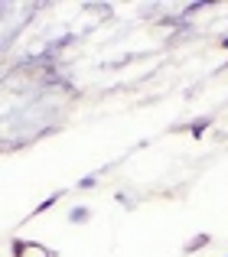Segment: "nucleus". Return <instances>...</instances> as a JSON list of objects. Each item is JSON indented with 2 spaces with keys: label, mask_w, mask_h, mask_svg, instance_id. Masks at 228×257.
Listing matches in <instances>:
<instances>
[{
  "label": "nucleus",
  "mask_w": 228,
  "mask_h": 257,
  "mask_svg": "<svg viewBox=\"0 0 228 257\" xmlns=\"http://www.w3.org/2000/svg\"><path fill=\"white\" fill-rule=\"evenodd\" d=\"M59 199H62V195H59V192H56V195H49V199H46V202H39V205H36V212H33V215H43V212H49V208L56 205Z\"/></svg>",
  "instance_id": "7ed1b4c3"
},
{
  "label": "nucleus",
  "mask_w": 228,
  "mask_h": 257,
  "mask_svg": "<svg viewBox=\"0 0 228 257\" xmlns=\"http://www.w3.org/2000/svg\"><path fill=\"white\" fill-rule=\"evenodd\" d=\"M69 218H72V221H85V218H88V208H75Z\"/></svg>",
  "instance_id": "39448f33"
},
{
  "label": "nucleus",
  "mask_w": 228,
  "mask_h": 257,
  "mask_svg": "<svg viewBox=\"0 0 228 257\" xmlns=\"http://www.w3.org/2000/svg\"><path fill=\"white\" fill-rule=\"evenodd\" d=\"M205 127H209V120H196V124L189 127V131H192V137H202V134H205Z\"/></svg>",
  "instance_id": "20e7f679"
},
{
  "label": "nucleus",
  "mask_w": 228,
  "mask_h": 257,
  "mask_svg": "<svg viewBox=\"0 0 228 257\" xmlns=\"http://www.w3.org/2000/svg\"><path fill=\"white\" fill-rule=\"evenodd\" d=\"M209 244V234H199V238H192L189 244H186V254H192V251H199V247H205Z\"/></svg>",
  "instance_id": "f03ea898"
},
{
  "label": "nucleus",
  "mask_w": 228,
  "mask_h": 257,
  "mask_svg": "<svg viewBox=\"0 0 228 257\" xmlns=\"http://www.w3.org/2000/svg\"><path fill=\"white\" fill-rule=\"evenodd\" d=\"M95 182H98V179H95V176H85V179H82V182H78V189H91V186H95Z\"/></svg>",
  "instance_id": "423d86ee"
},
{
  "label": "nucleus",
  "mask_w": 228,
  "mask_h": 257,
  "mask_svg": "<svg viewBox=\"0 0 228 257\" xmlns=\"http://www.w3.org/2000/svg\"><path fill=\"white\" fill-rule=\"evenodd\" d=\"M10 251H13V257H56L49 247L36 244V241H23V238H13Z\"/></svg>",
  "instance_id": "f257e3e1"
},
{
  "label": "nucleus",
  "mask_w": 228,
  "mask_h": 257,
  "mask_svg": "<svg viewBox=\"0 0 228 257\" xmlns=\"http://www.w3.org/2000/svg\"><path fill=\"white\" fill-rule=\"evenodd\" d=\"M218 46H222V49L228 52V36H222V39H218Z\"/></svg>",
  "instance_id": "0eeeda50"
}]
</instances>
